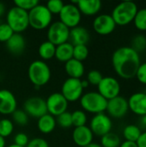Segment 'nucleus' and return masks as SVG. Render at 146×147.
Listing matches in <instances>:
<instances>
[{"instance_id": "1", "label": "nucleus", "mask_w": 146, "mask_h": 147, "mask_svg": "<svg viewBox=\"0 0 146 147\" xmlns=\"http://www.w3.org/2000/svg\"><path fill=\"white\" fill-rule=\"evenodd\" d=\"M112 65L116 74L124 79L135 78L141 64L140 55L131 47H120L112 55Z\"/></svg>"}, {"instance_id": "2", "label": "nucleus", "mask_w": 146, "mask_h": 147, "mask_svg": "<svg viewBox=\"0 0 146 147\" xmlns=\"http://www.w3.org/2000/svg\"><path fill=\"white\" fill-rule=\"evenodd\" d=\"M28 76L34 88L39 89L50 82L52 72L49 65L45 61L38 59L31 62L29 65L28 68Z\"/></svg>"}, {"instance_id": "3", "label": "nucleus", "mask_w": 146, "mask_h": 147, "mask_svg": "<svg viewBox=\"0 0 146 147\" xmlns=\"http://www.w3.org/2000/svg\"><path fill=\"white\" fill-rule=\"evenodd\" d=\"M138 10L139 8L135 2L123 1L114 8L111 16L116 25L126 26L133 22Z\"/></svg>"}, {"instance_id": "4", "label": "nucleus", "mask_w": 146, "mask_h": 147, "mask_svg": "<svg viewBox=\"0 0 146 147\" xmlns=\"http://www.w3.org/2000/svg\"><path fill=\"white\" fill-rule=\"evenodd\" d=\"M82 110L85 113H90L95 115L105 113L108 105V100H106L97 91H89L83 93L79 100Z\"/></svg>"}, {"instance_id": "5", "label": "nucleus", "mask_w": 146, "mask_h": 147, "mask_svg": "<svg viewBox=\"0 0 146 147\" xmlns=\"http://www.w3.org/2000/svg\"><path fill=\"white\" fill-rule=\"evenodd\" d=\"M29 27L35 30H44L52 22V15L45 4L39 3L33 9L28 11Z\"/></svg>"}, {"instance_id": "6", "label": "nucleus", "mask_w": 146, "mask_h": 147, "mask_svg": "<svg viewBox=\"0 0 146 147\" xmlns=\"http://www.w3.org/2000/svg\"><path fill=\"white\" fill-rule=\"evenodd\" d=\"M6 23L14 33L22 34L29 27L28 12L15 6L11 7L6 12Z\"/></svg>"}, {"instance_id": "7", "label": "nucleus", "mask_w": 146, "mask_h": 147, "mask_svg": "<svg viewBox=\"0 0 146 147\" xmlns=\"http://www.w3.org/2000/svg\"><path fill=\"white\" fill-rule=\"evenodd\" d=\"M59 22L68 28H73L79 26L82 20V14L74 2L65 3L63 9L59 14Z\"/></svg>"}, {"instance_id": "8", "label": "nucleus", "mask_w": 146, "mask_h": 147, "mask_svg": "<svg viewBox=\"0 0 146 147\" xmlns=\"http://www.w3.org/2000/svg\"><path fill=\"white\" fill-rule=\"evenodd\" d=\"M47 40L54 46H59L68 42L70 38V28L64 25L61 22L56 21L51 23L46 33Z\"/></svg>"}, {"instance_id": "9", "label": "nucleus", "mask_w": 146, "mask_h": 147, "mask_svg": "<svg viewBox=\"0 0 146 147\" xmlns=\"http://www.w3.org/2000/svg\"><path fill=\"white\" fill-rule=\"evenodd\" d=\"M84 89L82 86L81 79L68 78L61 86V94L68 102L79 101L83 95Z\"/></svg>"}, {"instance_id": "10", "label": "nucleus", "mask_w": 146, "mask_h": 147, "mask_svg": "<svg viewBox=\"0 0 146 147\" xmlns=\"http://www.w3.org/2000/svg\"><path fill=\"white\" fill-rule=\"evenodd\" d=\"M89 127L94 135L102 137L103 135L112 132L113 121L112 119L105 113L95 115L89 122Z\"/></svg>"}, {"instance_id": "11", "label": "nucleus", "mask_w": 146, "mask_h": 147, "mask_svg": "<svg viewBox=\"0 0 146 147\" xmlns=\"http://www.w3.org/2000/svg\"><path fill=\"white\" fill-rule=\"evenodd\" d=\"M97 92L108 101L120 96L121 86L115 78L108 76L103 77L100 84L97 85Z\"/></svg>"}, {"instance_id": "12", "label": "nucleus", "mask_w": 146, "mask_h": 147, "mask_svg": "<svg viewBox=\"0 0 146 147\" xmlns=\"http://www.w3.org/2000/svg\"><path fill=\"white\" fill-rule=\"evenodd\" d=\"M47 113L54 117L67 111L69 102L60 92H54L46 99Z\"/></svg>"}, {"instance_id": "13", "label": "nucleus", "mask_w": 146, "mask_h": 147, "mask_svg": "<svg viewBox=\"0 0 146 147\" xmlns=\"http://www.w3.org/2000/svg\"><path fill=\"white\" fill-rule=\"evenodd\" d=\"M28 117L39 119L42 115L47 114L46 100L40 96H31L23 103L22 109Z\"/></svg>"}, {"instance_id": "14", "label": "nucleus", "mask_w": 146, "mask_h": 147, "mask_svg": "<svg viewBox=\"0 0 146 147\" xmlns=\"http://www.w3.org/2000/svg\"><path fill=\"white\" fill-rule=\"evenodd\" d=\"M108 115L114 119H121L126 115L129 111L127 99L120 95L108 101L107 109Z\"/></svg>"}, {"instance_id": "15", "label": "nucleus", "mask_w": 146, "mask_h": 147, "mask_svg": "<svg viewBox=\"0 0 146 147\" xmlns=\"http://www.w3.org/2000/svg\"><path fill=\"white\" fill-rule=\"evenodd\" d=\"M93 29L96 33L100 35H108L113 33L116 28L113 17L109 14H100L97 15L92 23Z\"/></svg>"}, {"instance_id": "16", "label": "nucleus", "mask_w": 146, "mask_h": 147, "mask_svg": "<svg viewBox=\"0 0 146 147\" xmlns=\"http://www.w3.org/2000/svg\"><path fill=\"white\" fill-rule=\"evenodd\" d=\"M17 109V101L15 95L6 89L0 90V114L11 115Z\"/></svg>"}, {"instance_id": "17", "label": "nucleus", "mask_w": 146, "mask_h": 147, "mask_svg": "<svg viewBox=\"0 0 146 147\" xmlns=\"http://www.w3.org/2000/svg\"><path fill=\"white\" fill-rule=\"evenodd\" d=\"M127 102L129 110L133 114L139 116L146 115V95L144 92H135L132 94Z\"/></svg>"}, {"instance_id": "18", "label": "nucleus", "mask_w": 146, "mask_h": 147, "mask_svg": "<svg viewBox=\"0 0 146 147\" xmlns=\"http://www.w3.org/2000/svg\"><path fill=\"white\" fill-rule=\"evenodd\" d=\"M94 136L92 131L87 125L75 127L72 132V140L79 147H85L91 144L94 140Z\"/></svg>"}, {"instance_id": "19", "label": "nucleus", "mask_w": 146, "mask_h": 147, "mask_svg": "<svg viewBox=\"0 0 146 147\" xmlns=\"http://www.w3.org/2000/svg\"><path fill=\"white\" fill-rule=\"evenodd\" d=\"M81 14L86 16H96L102 9V3L100 0H80L74 2Z\"/></svg>"}, {"instance_id": "20", "label": "nucleus", "mask_w": 146, "mask_h": 147, "mask_svg": "<svg viewBox=\"0 0 146 147\" xmlns=\"http://www.w3.org/2000/svg\"><path fill=\"white\" fill-rule=\"evenodd\" d=\"M89 40H90V34L86 28L79 25L76 28L70 29L69 42L73 46L87 45Z\"/></svg>"}, {"instance_id": "21", "label": "nucleus", "mask_w": 146, "mask_h": 147, "mask_svg": "<svg viewBox=\"0 0 146 147\" xmlns=\"http://www.w3.org/2000/svg\"><path fill=\"white\" fill-rule=\"evenodd\" d=\"M5 44L9 52L14 55L22 54L26 47V40L22 34L15 33Z\"/></svg>"}, {"instance_id": "22", "label": "nucleus", "mask_w": 146, "mask_h": 147, "mask_svg": "<svg viewBox=\"0 0 146 147\" xmlns=\"http://www.w3.org/2000/svg\"><path fill=\"white\" fill-rule=\"evenodd\" d=\"M65 70L69 78L81 79L84 74L85 67L83 62L71 59L65 63Z\"/></svg>"}, {"instance_id": "23", "label": "nucleus", "mask_w": 146, "mask_h": 147, "mask_svg": "<svg viewBox=\"0 0 146 147\" xmlns=\"http://www.w3.org/2000/svg\"><path fill=\"white\" fill-rule=\"evenodd\" d=\"M57 123L54 116L48 113L40 117L37 121V128L43 134H49L54 131Z\"/></svg>"}, {"instance_id": "24", "label": "nucleus", "mask_w": 146, "mask_h": 147, "mask_svg": "<svg viewBox=\"0 0 146 147\" xmlns=\"http://www.w3.org/2000/svg\"><path fill=\"white\" fill-rule=\"evenodd\" d=\"M73 47L74 46L71 44L69 41L56 46L54 58H56V59L59 60V62H67L68 60L73 58Z\"/></svg>"}, {"instance_id": "25", "label": "nucleus", "mask_w": 146, "mask_h": 147, "mask_svg": "<svg viewBox=\"0 0 146 147\" xmlns=\"http://www.w3.org/2000/svg\"><path fill=\"white\" fill-rule=\"evenodd\" d=\"M56 46L48 40L42 42L38 47V54L42 61L50 60L55 56Z\"/></svg>"}, {"instance_id": "26", "label": "nucleus", "mask_w": 146, "mask_h": 147, "mask_svg": "<svg viewBox=\"0 0 146 147\" xmlns=\"http://www.w3.org/2000/svg\"><path fill=\"white\" fill-rule=\"evenodd\" d=\"M141 134H142L141 127L135 124H130L126 126L122 131V135L125 140L133 141V142H137Z\"/></svg>"}, {"instance_id": "27", "label": "nucleus", "mask_w": 146, "mask_h": 147, "mask_svg": "<svg viewBox=\"0 0 146 147\" xmlns=\"http://www.w3.org/2000/svg\"><path fill=\"white\" fill-rule=\"evenodd\" d=\"M121 140L120 136L113 132H110L101 137L100 145L102 147H120Z\"/></svg>"}, {"instance_id": "28", "label": "nucleus", "mask_w": 146, "mask_h": 147, "mask_svg": "<svg viewBox=\"0 0 146 147\" xmlns=\"http://www.w3.org/2000/svg\"><path fill=\"white\" fill-rule=\"evenodd\" d=\"M15 129V124L10 119L3 118L0 120V136L3 139L9 137Z\"/></svg>"}, {"instance_id": "29", "label": "nucleus", "mask_w": 146, "mask_h": 147, "mask_svg": "<svg viewBox=\"0 0 146 147\" xmlns=\"http://www.w3.org/2000/svg\"><path fill=\"white\" fill-rule=\"evenodd\" d=\"M71 121H72V126L75 127L86 126L88 121V117L86 113L82 109H76L71 113Z\"/></svg>"}, {"instance_id": "30", "label": "nucleus", "mask_w": 146, "mask_h": 147, "mask_svg": "<svg viewBox=\"0 0 146 147\" xmlns=\"http://www.w3.org/2000/svg\"><path fill=\"white\" fill-rule=\"evenodd\" d=\"M12 116V121L15 125L20 126V127H24L28 123L29 117L27 115V113L23 109H17L15 110V112L11 115Z\"/></svg>"}, {"instance_id": "31", "label": "nucleus", "mask_w": 146, "mask_h": 147, "mask_svg": "<svg viewBox=\"0 0 146 147\" xmlns=\"http://www.w3.org/2000/svg\"><path fill=\"white\" fill-rule=\"evenodd\" d=\"M89 51L87 45H77L73 47V58L78 61L83 62L89 56Z\"/></svg>"}, {"instance_id": "32", "label": "nucleus", "mask_w": 146, "mask_h": 147, "mask_svg": "<svg viewBox=\"0 0 146 147\" xmlns=\"http://www.w3.org/2000/svg\"><path fill=\"white\" fill-rule=\"evenodd\" d=\"M133 22L137 29L146 31V8H142L138 10Z\"/></svg>"}, {"instance_id": "33", "label": "nucleus", "mask_w": 146, "mask_h": 147, "mask_svg": "<svg viewBox=\"0 0 146 147\" xmlns=\"http://www.w3.org/2000/svg\"><path fill=\"white\" fill-rule=\"evenodd\" d=\"M131 47L134 49L137 53L145 52L146 50V36L145 34H139L133 37L132 40Z\"/></svg>"}, {"instance_id": "34", "label": "nucleus", "mask_w": 146, "mask_h": 147, "mask_svg": "<svg viewBox=\"0 0 146 147\" xmlns=\"http://www.w3.org/2000/svg\"><path fill=\"white\" fill-rule=\"evenodd\" d=\"M56 123L59 127L62 128H69L72 127V121H71V113L66 111L63 114L58 115L55 117Z\"/></svg>"}, {"instance_id": "35", "label": "nucleus", "mask_w": 146, "mask_h": 147, "mask_svg": "<svg viewBox=\"0 0 146 147\" xmlns=\"http://www.w3.org/2000/svg\"><path fill=\"white\" fill-rule=\"evenodd\" d=\"M38 0H15L14 4L15 7H18L27 12L33 9L35 6L39 4Z\"/></svg>"}, {"instance_id": "36", "label": "nucleus", "mask_w": 146, "mask_h": 147, "mask_svg": "<svg viewBox=\"0 0 146 147\" xmlns=\"http://www.w3.org/2000/svg\"><path fill=\"white\" fill-rule=\"evenodd\" d=\"M46 7L50 11V13L53 15H59L63 9L65 3L61 0H50L46 4Z\"/></svg>"}, {"instance_id": "37", "label": "nucleus", "mask_w": 146, "mask_h": 147, "mask_svg": "<svg viewBox=\"0 0 146 147\" xmlns=\"http://www.w3.org/2000/svg\"><path fill=\"white\" fill-rule=\"evenodd\" d=\"M14 34L13 30L6 22L0 23V42L6 43Z\"/></svg>"}, {"instance_id": "38", "label": "nucleus", "mask_w": 146, "mask_h": 147, "mask_svg": "<svg viewBox=\"0 0 146 147\" xmlns=\"http://www.w3.org/2000/svg\"><path fill=\"white\" fill-rule=\"evenodd\" d=\"M102 78H103V76L101 71H99L97 70H91L90 71L88 72L86 80L89 82V85L97 86Z\"/></svg>"}, {"instance_id": "39", "label": "nucleus", "mask_w": 146, "mask_h": 147, "mask_svg": "<svg viewBox=\"0 0 146 147\" xmlns=\"http://www.w3.org/2000/svg\"><path fill=\"white\" fill-rule=\"evenodd\" d=\"M13 140H14V144L15 145L22 147H26L27 145L28 144L30 140H29L28 136L26 134H24V133H18V134H16L15 135Z\"/></svg>"}, {"instance_id": "40", "label": "nucleus", "mask_w": 146, "mask_h": 147, "mask_svg": "<svg viewBox=\"0 0 146 147\" xmlns=\"http://www.w3.org/2000/svg\"><path fill=\"white\" fill-rule=\"evenodd\" d=\"M135 77L137 78L139 82L146 85V62L140 64L137 70Z\"/></svg>"}, {"instance_id": "41", "label": "nucleus", "mask_w": 146, "mask_h": 147, "mask_svg": "<svg viewBox=\"0 0 146 147\" xmlns=\"http://www.w3.org/2000/svg\"><path fill=\"white\" fill-rule=\"evenodd\" d=\"M26 147H49V144L45 139L34 138L29 140Z\"/></svg>"}, {"instance_id": "42", "label": "nucleus", "mask_w": 146, "mask_h": 147, "mask_svg": "<svg viewBox=\"0 0 146 147\" xmlns=\"http://www.w3.org/2000/svg\"><path fill=\"white\" fill-rule=\"evenodd\" d=\"M137 145L138 147H146V131L142 132L140 137L137 140Z\"/></svg>"}, {"instance_id": "43", "label": "nucleus", "mask_w": 146, "mask_h": 147, "mask_svg": "<svg viewBox=\"0 0 146 147\" xmlns=\"http://www.w3.org/2000/svg\"><path fill=\"white\" fill-rule=\"evenodd\" d=\"M120 147H138V145L136 142H133V141H123L121 142Z\"/></svg>"}, {"instance_id": "44", "label": "nucleus", "mask_w": 146, "mask_h": 147, "mask_svg": "<svg viewBox=\"0 0 146 147\" xmlns=\"http://www.w3.org/2000/svg\"><path fill=\"white\" fill-rule=\"evenodd\" d=\"M6 6L3 2H0V16H3L4 14H6Z\"/></svg>"}, {"instance_id": "45", "label": "nucleus", "mask_w": 146, "mask_h": 147, "mask_svg": "<svg viewBox=\"0 0 146 147\" xmlns=\"http://www.w3.org/2000/svg\"><path fill=\"white\" fill-rule=\"evenodd\" d=\"M139 124L142 127L146 128V115L140 116L139 118Z\"/></svg>"}, {"instance_id": "46", "label": "nucleus", "mask_w": 146, "mask_h": 147, "mask_svg": "<svg viewBox=\"0 0 146 147\" xmlns=\"http://www.w3.org/2000/svg\"><path fill=\"white\" fill-rule=\"evenodd\" d=\"M81 83H82V86H83V89H86V88H88L89 86V82L86 79L81 80Z\"/></svg>"}, {"instance_id": "47", "label": "nucleus", "mask_w": 146, "mask_h": 147, "mask_svg": "<svg viewBox=\"0 0 146 147\" xmlns=\"http://www.w3.org/2000/svg\"><path fill=\"white\" fill-rule=\"evenodd\" d=\"M0 147H6V141L5 139L0 136Z\"/></svg>"}, {"instance_id": "48", "label": "nucleus", "mask_w": 146, "mask_h": 147, "mask_svg": "<svg viewBox=\"0 0 146 147\" xmlns=\"http://www.w3.org/2000/svg\"><path fill=\"white\" fill-rule=\"evenodd\" d=\"M85 147H102L100 144H98V143H95V142H92L91 144H89V146H87Z\"/></svg>"}, {"instance_id": "49", "label": "nucleus", "mask_w": 146, "mask_h": 147, "mask_svg": "<svg viewBox=\"0 0 146 147\" xmlns=\"http://www.w3.org/2000/svg\"><path fill=\"white\" fill-rule=\"evenodd\" d=\"M6 147H22V146H16V145H15V144L13 143V144H11V145H9V146H6Z\"/></svg>"}, {"instance_id": "50", "label": "nucleus", "mask_w": 146, "mask_h": 147, "mask_svg": "<svg viewBox=\"0 0 146 147\" xmlns=\"http://www.w3.org/2000/svg\"><path fill=\"white\" fill-rule=\"evenodd\" d=\"M144 93L146 95V86H145V92H144Z\"/></svg>"}]
</instances>
